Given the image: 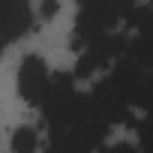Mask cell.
I'll use <instances>...</instances> for the list:
<instances>
[{
  "mask_svg": "<svg viewBox=\"0 0 153 153\" xmlns=\"http://www.w3.org/2000/svg\"><path fill=\"white\" fill-rule=\"evenodd\" d=\"M33 24V9L24 0H3L0 3V54L6 51L9 42L21 39Z\"/></svg>",
  "mask_w": 153,
  "mask_h": 153,
  "instance_id": "7a4b0ae2",
  "label": "cell"
},
{
  "mask_svg": "<svg viewBox=\"0 0 153 153\" xmlns=\"http://www.w3.org/2000/svg\"><path fill=\"white\" fill-rule=\"evenodd\" d=\"M51 81H54V75L48 72L45 60L36 57V54H27L18 66V93L24 96L27 105L33 108H42L48 90H51Z\"/></svg>",
  "mask_w": 153,
  "mask_h": 153,
  "instance_id": "6da1fadb",
  "label": "cell"
},
{
  "mask_svg": "<svg viewBox=\"0 0 153 153\" xmlns=\"http://www.w3.org/2000/svg\"><path fill=\"white\" fill-rule=\"evenodd\" d=\"M12 153H39V132L33 126H18L12 132Z\"/></svg>",
  "mask_w": 153,
  "mask_h": 153,
  "instance_id": "277c9868",
  "label": "cell"
},
{
  "mask_svg": "<svg viewBox=\"0 0 153 153\" xmlns=\"http://www.w3.org/2000/svg\"><path fill=\"white\" fill-rule=\"evenodd\" d=\"M126 51H129V60H135L138 66L153 72V15L135 27V36L129 39Z\"/></svg>",
  "mask_w": 153,
  "mask_h": 153,
  "instance_id": "3957f363",
  "label": "cell"
}]
</instances>
